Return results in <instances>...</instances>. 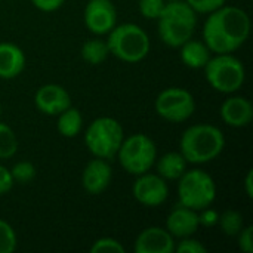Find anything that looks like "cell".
Returning <instances> with one entry per match:
<instances>
[{
    "label": "cell",
    "instance_id": "8d00e7d4",
    "mask_svg": "<svg viewBox=\"0 0 253 253\" xmlns=\"http://www.w3.org/2000/svg\"><path fill=\"white\" fill-rule=\"evenodd\" d=\"M0 1H1V0H0Z\"/></svg>",
    "mask_w": 253,
    "mask_h": 253
},
{
    "label": "cell",
    "instance_id": "2e32d148",
    "mask_svg": "<svg viewBox=\"0 0 253 253\" xmlns=\"http://www.w3.org/2000/svg\"><path fill=\"white\" fill-rule=\"evenodd\" d=\"M221 119L231 127H246L253 120L252 102L245 96H230L219 110Z\"/></svg>",
    "mask_w": 253,
    "mask_h": 253
},
{
    "label": "cell",
    "instance_id": "e575fe53",
    "mask_svg": "<svg viewBox=\"0 0 253 253\" xmlns=\"http://www.w3.org/2000/svg\"><path fill=\"white\" fill-rule=\"evenodd\" d=\"M0 114H1V104H0Z\"/></svg>",
    "mask_w": 253,
    "mask_h": 253
},
{
    "label": "cell",
    "instance_id": "8fae6325",
    "mask_svg": "<svg viewBox=\"0 0 253 253\" xmlns=\"http://www.w3.org/2000/svg\"><path fill=\"white\" fill-rule=\"evenodd\" d=\"M86 28L96 34H108L117 25V10L111 0H89L83 13Z\"/></svg>",
    "mask_w": 253,
    "mask_h": 253
},
{
    "label": "cell",
    "instance_id": "7a4b0ae2",
    "mask_svg": "<svg viewBox=\"0 0 253 253\" xmlns=\"http://www.w3.org/2000/svg\"><path fill=\"white\" fill-rule=\"evenodd\" d=\"M225 136L218 126L209 123H197L185 129L179 139V153L187 163L205 165L224 151Z\"/></svg>",
    "mask_w": 253,
    "mask_h": 253
},
{
    "label": "cell",
    "instance_id": "3957f363",
    "mask_svg": "<svg viewBox=\"0 0 253 253\" xmlns=\"http://www.w3.org/2000/svg\"><path fill=\"white\" fill-rule=\"evenodd\" d=\"M159 22V36L169 47H179L194 36L197 25V13L185 0L166 1Z\"/></svg>",
    "mask_w": 253,
    "mask_h": 253
},
{
    "label": "cell",
    "instance_id": "d6a6232c",
    "mask_svg": "<svg viewBox=\"0 0 253 253\" xmlns=\"http://www.w3.org/2000/svg\"><path fill=\"white\" fill-rule=\"evenodd\" d=\"M30 1L34 4V7H37L42 12H55L65 3V0H30Z\"/></svg>",
    "mask_w": 253,
    "mask_h": 253
},
{
    "label": "cell",
    "instance_id": "e0dca14e",
    "mask_svg": "<svg viewBox=\"0 0 253 253\" xmlns=\"http://www.w3.org/2000/svg\"><path fill=\"white\" fill-rule=\"evenodd\" d=\"M27 64L24 50L10 42L0 43V79L12 80L18 77Z\"/></svg>",
    "mask_w": 253,
    "mask_h": 253
},
{
    "label": "cell",
    "instance_id": "44dd1931",
    "mask_svg": "<svg viewBox=\"0 0 253 253\" xmlns=\"http://www.w3.org/2000/svg\"><path fill=\"white\" fill-rule=\"evenodd\" d=\"M80 55H82L83 61L90 64V65L102 64L110 55L107 40H101V39H89V40H86L83 43V46H82Z\"/></svg>",
    "mask_w": 253,
    "mask_h": 253
},
{
    "label": "cell",
    "instance_id": "9a60e30c",
    "mask_svg": "<svg viewBox=\"0 0 253 253\" xmlns=\"http://www.w3.org/2000/svg\"><path fill=\"white\" fill-rule=\"evenodd\" d=\"M199 227H200V224H199L197 211H193L187 206L178 205L168 215L165 228L175 239H184V237L194 236L197 233Z\"/></svg>",
    "mask_w": 253,
    "mask_h": 253
},
{
    "label": "cell",
    "instance_id": "484cf974",
    "mask_svg": "<svg viewBox=\"0 0 253 253\" xmlns=\"http://www.w3.org/2000/svg\"><path fill=\"white\" fill-rule=\"evenodd\" d=\"M90 252L92 253H125V246L113 239V237H102V239H98L96 242H93L92 248H90Z\"/></svg>",
    "mask_w": 253,
    "mask_h": 253
},
{
    "label": "cell",
    "instance_id": "30bf717a",
    "mask_svg": "<svg viewBox=\"0 0 253 253\" xmlns=\"http://www.w3.org/2000/svg\"><path fill=\"white\" fill-rule=\"evenodd\" d=\"M133 197L138 203L147 208H156L163 205L169 197V185L157 173L145 172L136 176L132 187Z\"/></svg>",
    "mask_w": 253,
    "mask_h": 253
},
{
    "label": "cell",
    "instance_id": "836d02e7",
    "mask_svg": "<svg viewBox=\"0 0 253 253\" xmlns=\"http://www.w3.org/2000/svg\"><path fill=\"white\" fill-rule=\"evenodd\" d=\"M243 185H245V193L249 199L253 197V170H248L246 176H245V181H243Z\"/></svg>",
    "mask_w": 253,
    "mask_h": 253
},
{
    "label": "cell",
    "instance_id": "52a82bcc",
    "mask_svg": "<svg viewBox=\"0 0 253 253\" xmlns=\"http://www.w3.org/2000/svg\"><path fill=\"white\" fill-rule=\"evenodd\" d=\"M216 199V184L203 169L185 170L178 179L179 205L193 211H202L211 206Z\"/></svg>",
    "mask_w": 253,
    "mask_h": 253
},
{
    "label": "cell",
    "instance_id": "f1b7e54d",
    "mask_svg": "<svg viewBox=\"0 0 253 253\" xmlns=\"http://www.w3.org/2000/svg\"><path fill=\"white\" fill-rule=\"evenodd\" d=\"M175 252L176 253H206L208 252V249H206V246H205L202 242H199V240L193 239V236H191V237L179 239V242H176V243H175Z\"/></svg>",
    "mask_w": 253,
    "mask_h": 253
},
{
    "label": "cell",
    "instance_id": "83f0119b",
    "mask_svg": "<svg viewBox=\"0 0 253 253\" xmlns=\"http://www.w3.org/2000/svg\"><path fill=\"white\" fill-rule=\"evenodd\" d=\"M185 1L196 13H205V15L212 13L213 10L219 9L227 3V0H185Z\"/></svg>",
    "mask_w": 253,
    "mask_h": 253
},
{
    "label": "cell",
    "instance_id": "ffe728a7",
    "mask_svg": "<svg viewBox=\"0 0 253 253\" xmlns=\"http://www.w3.org/2000/svg\"><path fill=\"white\" fill-rule=\"evenodd\" d=\"M82 127H83V117L77 108L68 107L67 110H64L62 113L58 114L56 129H58L59 135H62L64 138L77 136L80 133Z\"/></svg>",
    "mask_w": 253,
    "mask_h": 253
},
{
    "label": "cell",
    "instance_id": "9c48e42d",
    "mask_svg": "<svg viewBox=\"0 0 253 253\" xmlns=\"http://www.w3.org/2000/svg\"><path fill=\"white\" fill-rule=\"evenodd\" d=\"M156 113L170 123H182L196 111L193 93L184 87H168L162 90L154 102Z\"/></svg>",
    "mask_w": 253,
    "mask_h": 253
},
{
    "label": "cell",
    "instance_id": "4316f807",
    "mask_svg": "<svg viewBox=\"0 0 253 253\" xmlns=\"http://www.w3.org/2000/svg\"><path fill=\"white\" fill-rule=\"evenodd\" d=\"M166 4V0H139L138 7L144 18L157 19Z\"/></svg>",
    "mask_w": 253,
    "mask_h": 253
},
{
    "label": "cell",
    "instance_id": "603a6c76",
    "mask_svg": "<svg viewBox=\"0 0 253 253\" xmlns=\"http://www.w3.org/2000/svg\"><path fill=\"white\" fill-rule=\"evenodd\" d=\"M18 151V138L10 126L0 122V159H10Z\"/></svg>",
    "mask_w": 253,
    "mask_h": 253
},
{
    "label": "cell",
    "instance_id": "d590c367",
    "mask_svg": "<svg viewBox=\"0 0 253 253\" xmlns=\"http://www.w3.org/2000/svg\"><path fill=\"white\" fill-rule=\"evenodd\" d=\"M166 1H176V0H166Z\"/></svg>",
    "mask_w": 253,
    "mask_h": 253
},
{
    "label": "cell",
    "instance_id": "8992f818",
    "mask_svg": "<svg viewBox=\"0 0 253 253\" xmlns=\"http://www.w3.org/2000/svg\"><path fill=\"white\" fill-rule=\"evenodd\" d=\"M205 77L211 87L221 93L237 92L246 80L243 62L233 53H216L203 67Z\"/></svg>",
    "mask_w": 253,
    "mask_h": 253
},
{
    "label": "cell",
    "instance_id": "6da1fadb",
    "mask_svg": "<svg viewBox=\"0 0 253 253\" xmlns=\"http://www.w3.org/2000/svg\"><path fill=\"white\" fill-rule=\"evenodd\" d=\"M251 34V16L239 6L224 4L208 15L203 42L213 53H233Z\"/></svg>",
    "mask_w": 253,
    "mask_h": 253
},
{
    "label": "cell",
    "instance_id": "277c9868",
    "mask_svg": "<svg viewBox=\"0 0 253 253\" xmlns=\"http://www.w3.org/2000/svg\"><path fill=\"white\" fill-rule=\"evenodd\" d=\"M107 44L111 55L129 64H135L147 58L151 47L147 31L132 22L116 25L108 33Z\"/></svg>",
    "mask_w": 253,
    "mask_h": 253
},
{
    "label": "cell",
    "instance_id": "5bb4252c",
    "mask_svg": "<svg viewBox=\"0 0 253 253\" xmlns=\"http://www.w3.org/2000/svg\"><path fill=\"white\" fill-rule=\"evenodd\" d=\"M175 243V237L166 228L148 227L138 234L133 251L136 253H173Z\"/></svg>",
    "mask_w": 253,
    "mask_h": 253
},
{
    "label": "cell",
    "instance_id": "ac0fdd59",
    "mask_svg": "<svg viewBox=\"0 0 253 253\" xmlns=\"http://www.w3.org/2000/svg\"><path fill=\"white\" fill-rule=\"evenodd\" d=\"M178 49H179L181 61L188 68H193V70L203 68L208 64V61L211 59V50L203 40H196L191 37Z\"/></svg>",
    "mask_w": 253,
    "mask_h": 253
},
{
    "label": "cell",
    "instance_id": "7402d4cb",
    "mask_svg": "<svg viewBox=\"0 0 253 253\" xmlns=\"http://www.w3.org/2000/svg\"><path fill=\"white\" fill-rule=\"evenodd\" d=\"M218 224L221 227V231L228 237H236L240 233V230L245 227L243 215L234 209L225 211L222 215H219Z\"/></svg>",
    "mask_w": 253,
    "mask_h": 253
},
{
    "label": "cell",
    "instance_id": "f546056e",
    "mask_svg": "<svg viewBox=\"0 0 253 253\" xmlns=\"http://www.w3.org/2000/svg\"><path fill=\"white\" fill-rule=\"evenodd\" d=\"M237 243L239 248L245 253H252L253 252V227L248 225L243 227L240 230V233L237 234Z\"/></svg>",
    "mask_w": 253,
    "mask_h": 253
},
{
    "label": "cell",
    "instance_id": "ba28073f",
    "mask_svg": "<svg viewBox=\"0 0 253 253\" xmlns=\"http://www.w3.org/2000/svg\"><path fill=\"white\" fill-rule=\"evenodd\" d=\"M120 166L130 175H142L150 172L157 159V147L145 133L125 136L117 156Z\"/></svg>",
    "mask_w": 253,
    "mask_h": 253
},
{
    "label": "cell",
    "instance_id": "4dcf8cb0",
    "mask_svg": "<svg viewBox=\"0 0 253 253\" xmlns=\"http://www.w3.org/2000/svg\"><path fill=\"white\" fill-rule=\"evenodd\" d=\"M219 221V213L212 209V208H205L202 209V213L199 215V224L200 227H206V228H212L215 225H218Z\"/></svg>",
    "mask_w": 253,
    "mask_h": 253
},
{
    "label": "cell",
    "instance_id": "cb8c5ba5",
    "mask_svg": "<svg viewBox=\"0 0 253 253\" xmlns=\"http://www.w3.org/2000/svg\"><path fill=\"white\" fill-rule=\"evenodd\" d=\"M10 170V175L13 178L15 184H30L34 178H36V168L31 162L22 160L13 165Z\"/></svg>",
    "mask_w": 253,
    "mask_h": 253
},
{
    "label": "cell",
    "instance_id": "7c38bea8",
    "mask_svg": "<svg viewBox=\"0 0 253 253\" xmlns=\"http://www.w3.org/2000/svg\"><path fill=\"white\" fill-rule=\"evenodd\" d=\"M34 105L46 116H58L71 107V96L62 86L49 83L37 89L34 95Z\"/></svg>",
    "mask_w": 253,
    "mask_h": 253
},
{
    "label": "cell",
    "instance_id": "d4e9b609",
    "mask_svg": "<svg viewBox=\"0 0 253 253\" xmlns=\"http://www.w3.org/2000/svg\"><path fill=\"white\" fill-rule=\"evenodd\" d=\"M16 249L15 230L6 221L0 219V253H12Z\"/></svg>",
    "mask_w": 253,
    "mask_h": 253
},
{
    "label": "cell",
    "instance_id": "4fadbf2b",
    "mask_svg": "<svg viewBox=\"0 0 253 253\" xmlns=\"http://www.w3.org/2000/svg\"><path fill=\"white\" fill-rule=\"evenodd\" d=\"M113 179V169L105 159L95 157L83 169L82 173V187L86 193L96 196L104 193Z\"/></svg>",
    "mask_w": 253,
    "mask_h": 253
},
{
    "label": "cell",
    "instance_id": "5b68a950",
    "mask_svg": "<svg viewBox=\"0 0 253 253\" xmlns=\"http://www.w3.org/2000/svg\"><path fill=\"white\" fill-rule=\"evenodd\" d=\"M125 139V130L119 120L113 117L95 119L84 133V144L93 157L114 159Z\"/></svg>",
    "mask_w": 253,
    "mask_h": 253
},
{
    "label": "cell",
    "instance_id": "1f68e13d",
    "mask_svg": "<svg viewBox=\"0 0 253 253\" xmlns=\"http://www.w3.org/2000/svg\"><path fill=\"white\" fill-rule=\"evenodd\" d=\"M13 178L10 175V170L7 168H4L3 165H0V196L9 193L13 187Z\"/></svg>",
    "mask_w": 253,
    "mask_h": 253
},
{
    "label": "cell",
    "instance_id": "d6986e66",
    "mask_svg": "<svg viewBox=\"0 0 253 253\" xmlns=\"http://www.w3.org/2000/svg\"><path fill=\"white\" fill-rule=\"evenodd\" d=\"M157 175L165 181H178L187 170V160L179 151H170L156 159Z\"/></svg>",
    "mask_w": 253,
    "mask_h": 253
}]
</instances>
